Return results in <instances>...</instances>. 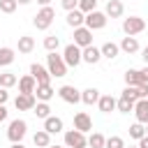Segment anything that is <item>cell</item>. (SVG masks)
Segmentation results:
<instances>
[{"label": "cell", "mask_w": 148, "mask_h": 148, "mask_svg": "<svg viewBox=\"0 0 148 148\" xmlns=\"http://www.w3.org/2000/svg\"><path fill=\"white\" fill-rule=\"evenodd\" d=\"M46 69L51 72V76H56V79H62V76H67V65H65V58L58 53V51H53V53H49L46 56Z\"/></svg>", "instance_id": "1"}, {"label": "cell", "mask_w": 148, "mask_h": 148, "mask_svg": "<svg viewBox=\"0 0 148 148\" xmlns=\"http://www.w3.org/2000/svg\"><path fill=\"white\" fill-rule=\"evenodd\" d=\"M25 134H28V123L23 118H14L9 123V127H7V139L12 143H21L25 139Z\"/></svg>", "instance_id": "2"}, {"label": "cell", "mask_w": 148, "mask_h": 148, "mask_svg": "<svg viewBox=\"0 0 148 148\" xmlns=\"http://www.w3.org/2000/svg\"><path fill=\"white\" fill-rule=\"evenodd\" d=\"M53 18H56V9H53V7H42V9L32 16V25H35L37 30H49L51 23H53Z\"/></svg>", "instance_id": "3"}, {"label": "cell", "mask_w": 148, "mask_h": 148, "mask_svg": "<svg viewBox=\"0 0 148 148\" xmlns=\"http://www.w3.org/2000/svg\"><path fill=\"white\" fill-rule=\"evenodd\" d=\"M62 58H65V65H67V67H79V65L83 62V49H79V46L72 42V44H67V46L62 49Z\"/></svg>", "instance_id": "4"}, {"label": "cell", "mask_w": 148, "mask_h": 148, "mask_svg": "<svg viewBox=\"0 0 148 148\" xmlns=\"http://www.w3.org/2000/svg\"><path fill=\"white\" fill-rule=\"evenodd\" d=\"M143 30H146V21L141 16H127V18H123V32L127 37H134V35H139Z\"/></svg>", "instance_id": "5"}, {"label": "cell", "mask_w": 148, "mask_h": 148, "mask_svg": "<svg viewBox=\"0 0 148 148\" xmlns=\"http://www.w3.org/2000/svg\"><path fill=\"white\" fill-rule=\"evenodd\" d=\"M65 146L67 148H88V136L79 130H65Z\"/></svg>", "instance_id": "6"}, {"label": "cell", "mask_w": 148, "mask_h": 148, "mask_svg": "<svg viewBox=\"0 0 148 148\" xmlns=\"http://www.w3.org/2000/svg\"><path fill=\"white\" fill-rule=\"evenodd\" d=\"M106 21H109V18H106V14H104V12H99V9H95V12L86 14V23H83V25H86L88 30H92V32H95V30H102V28L106 25Z\"/></svg>", "instance_id": "7"}, {"label": "cell", "mask_w": 148, "mask_h": 148, "mask_svg": "<svg viewBox=\"0 0 148 148\" xmlns=\"http://www.w3.org/2000/svg\"><path fill=\"white\" fill-rule=\"evenodd\" d=\"M56 92H58V97H60L62 102H67V104H79V102H81V90L74 88V86H69V83L60 86Z\"/></svg>", "instance_id": "8"}, {"label": "cell", "mask_w": 148, "mask_h": 148, "mask_svg": "<svg viewBox=\"0 0 148 148\" xmlns=\"http://www.w3.org/2000/svg\"><path fill=\"white\" fill-rule=\"evenodd\" d=\"M30 74L35 76L37 86H44V83H51V72L46 69V65H39V62H32L30 65Z\"/></svg>", "instance_id": "9"}, {"label": "cell", "mask_w": 148, "mask_h": 148, "mask_svg": "<svg viewBox=\"0 0 148 148\" xmlns=\"http://www.w3.org/2000/svg\"><path fill=\"white\" fill-rule=\"evenodd\" d=\"M35 104H37V97H35V95L18 92V95L14 97V106H16V111H32Z\"/></svg>", "instance_id": "10"}, {"label": "cell", "mask_w": 148, "mask_h": 148, "mask_svg": "<svg viewBox=\"0 0 148 148\" xmlns=\"http://www.w3.org/2000/svg\"><path fill=\"white\" fill-rule=\"evenodd\" d=\"M74 44H76L79 49H86V46H90V44H92V30H88L86 25L76 28V30H74Z\"/></svg>", "instance_id": "11"}, {"label": "cell", "mask_w": 148, "mask_h": 148, "mask_svg": "<svg viewBox=\"0 0 148 148\" xmlns=\"http://www.w3.org/2000/svg\"><path fill=\"white\" fill-rule=\"evenodd\" d=\"M74 130H79V132H83V134L92 132V118H90L86 111L74 113Z\"/></svg>", "instance_id": "12"}, {"label": "cell", "mask_w": 148, "mask_h": 148, "mask_svg": "<svg viewBox=\"0 0 148 148\" xmlns=\"http://www.w3.org/2000/svg\"><path fill=\"white\" fill-rule=\"evenodd\" d=\"M118 46H120V51H123V53H127V56H134V53H139V51H141L139 39H136V37H127V35L120 39V44H118Z\"/></svg>", "instance_id": "13"}, {"label": "cell", "mask_w": 148, "mask_h": 148, "mask_svg": "<svg viewBox=\"0 0 148 148\" xmlns=\"http://www.w3.org/2000/svg\"><path fill=\"white\" fill-rule=\"evenodd\" d=\"M18 92H25V95H35V88H37V81H35V76L32 74H25V76H21L18 79Z\"/></svg>", "instance_id": "14"}, {"label": "cell", "mask_w": 148, "mask_h": 148, "mask_svg": "<svg viewBox=\"0 0 148 148\" xmlns=\"http://www.w3.org/2000/svg\"><path fill=\"white\" fill-rule=\"evenodd\" d=\"M104 14H106V18H120L125 14V7H123L120 0H109L106 7H104Z\"/></svg>", "instance_id": "15"}, {"label": "cell", "mask_w": 148, "mask_h": 148, "mask_svg": "<svg viewBox=\"0 0 148 148\" xmlns=\"http://www.w3.org/2000/svg\"><path fill=\"white\" fill-rule=\"evenodd\" d=\"M134 118H136V123H141V125H148V99H139L136 104H134Z\"/></svg>", "instance_id": "16"}, {"label": "cell", "mask_w": 148, "mask_h": 148, "mask_svg": "<svg viewBox=\"0 0 148 148\" xmlns=\"http://www.w3.org/2000/svg\"><path fill=\"white\" fill-rule=\"evenodd\" d=\"M99 60H102V51H99V46L90 44V46L83 49V62H88V65H97Z\"/></svg>", "instance_id": "17"}, {"label": "cell", "mask_w": 148, "mask_h": 148, "mask_svg": "<svg viewBox=\"0 0 148 148\" xmlns=\"http://www.w3.org/2000/svg\"><path fill=\"white\" fill-rule=\"evenodd\" d=\"M62 127H65V123H62V118H60V116H49V118L44 120V130H46L49 134H58V132H65Z\"/></svg>", "instance_id": "18"}, {"label": "cell", "mask_w": 148, "mask_h": 148, "mask_svg": "<svg viewBox=\"0 0 148 148\" xmlns=\"http://www.w3.org/2000/svg\"><path fill=\"white\" fill-rule=\"evenodd\" d=\"M65 21H67V25H69V28H74V30H76V28H81V25L86 23V14H83L81 9L67 12V18H65Z\"/></svg>", "instance_id": "19"}, {"label": "cell", "mask_w": 148, "mask_h": 148, "mask_svg": "<svg viewBox=\"0 0 148 148\" xmlns=\"http://www.w3.org/2000/svg\"><path fill=\"white\" fill-rule=\"evenodd\" d=\"M53 95H56V88H53L51 83H44V86H37V88H35V97H37V102H49Z\"/></svg>", "instance_id": "20"}, {"label": "cell", "mask_w": 148, "mask_h": 148, "mask_svg": "<svg viewBox=\"0 0 148 148\" xmlns=\"http://www.w3.org/2000/svg\"><path fill=\"white\" fill-rule=\"evenodd\" d=\"M99 51H102V58H109V60H113V58H118V53H120V46H118L116 42H104V44L99 46Z\"/></svg>", "instance_id": "21"}, {"label": "cell", "mask_w": 148, "mask_h": 148, "mask_svg": "<svg viewBox=\"0 0 148 148\" xmlns=\"http://www.w3.org/2000/svg\"><path fill=\"white\" fill-rule=\"evenodd\" d=\"M99 90L97 88H86V90H81V102L83 104H88V106H92V104H97L99 102Z\"/></svg>", "instance_id": "22"}, {"label": "cell", "mask_w": 148, "mask_h": 148, "mask_svg": "<svg viewBox=\"0 0 148 148\" xmlns=\"http://www.w3.org/2000/svg\"><path fill=\"white\" fill-rule=\"evenodd\" d=\"M116 102H118V99H116L113 95H102L99 102H97V109H99L102 113H111V111L116 109Z\"/></svg>", "instance_id": "23"}, {"label": "cell", "mask_w": 148, "mask_h": 148, "mask_svg": "<svg viewBox=\"0 0 148 148\" xmlns=\"http://www.w3.org/2000/svg\"><path fill=\"white\" fill-rule=\"evenodd\" d=\"M32 143H35L37 148H49V146H51V134H49L46 130H37V132L32 134Z\"/></svg>", "instance_id": "24"}, {"label": "cell", "mask_w": 148, "mask_h": 148, "mask_svg": "<svg viewBox=\"0 0 148 148\" xmlns=\"http://www.w3.org/2000/svg\"><path fill=\"white\" fill-rule=\"evenodd\" d=\"M16 49H18V53H32L35 51V39L30 35H23V37H18Z\"/></svg>", "instance_id": "25"}, {"label": "cell", "mask_w": 148, "mask_h": 148, "mask_svg": "<svg viewBox=\"0 0 148 148\" xmlns=\"http://www.w3.org/2000/svg\"><path fill=\"white\" fill-rule=\"evenodd\" d=\"M14 58H16V51H14L12 46H0V67L12 65V62H14Z\"/></svg>", "instance_id": "26"}, {"label": "cell", "mask_w": 148, "mask_h": 148, "mask_svg": "<svg viewBox=\"0 0 148 148\" xmlns=\"http://www.w3.org/2000/svg\"><path fill=\"white\" fill-rule=\"evenodd\" d=\"M18 83V76L14 74V72H0V88H14Z\"/></svg>", "instance_id": "27"}, {"label": "cell", "mask_w": 148, "mask_h": 148, "mask_svg": "<svg viewBox=\"0 0 148 148\" xmlns=\"http://www.w3.org/2000/svg\"><path fill=\"white\" fill-rule=\"evenodd\" d=\"M143 79H141V69H127L125 72V86H141Z\"/></svg>", "instance_id": "28"}, {"label": "cell", "mask_w": 148, "mask_h": 148, "mask_svg": "<svg viewBox=\"0 0 148 148\" xmlns=\"http://www.w3.org/2000/svg\"><path fill=\"white\" fill-rule=\"evenodd\" d=\"M88 146H90V148H104V146H106V136H104L102 132H90Z\"/></svg>", "instance_id": "29"}, {"label": "cell", "mask_w": 148, "mask_h": 148, "mask_svg": "<svg viewBox=\"0 0 148 148\" xmlns=\"http://www.w3.org/2000/svg\"><path fill=\"white\" fill-rule=\"evenodd\" d=\"M32 113H35L37 118L46 120V118L51 116V106H49V102H37V104H35V109H32Z\"/></svg>", "instance_id": "30"}, {"label": "cell", "mask_w": 148, "mask_h": 148, "mask_svg": "<svg viewBox=\"0 0 148 148\" xmlns=\"http://www.w3.org/2000/svg\"><path fill=\"white\" fill-rule=\"evenodd\" d=\"M58 46H60V37H56V35H46V37H44V49H46L49 53L58 51Z\"/></svg>", "instance_id": "31"}, {"label": "cell", "mask_w": 148, "mask_h": 148, "mask_svg": "<svg viewBox=\"0 0 148 148\" xmlns=\"http://www.w3.org/2000/svg\"><path fill=\"white\" fill-rule=\"evenodd\" d=\"M134 104H136V102H132V99H125V97H120V99L116 102V109H118L120 113H132V111H134Z\"/></svg>", "instance_id": "32"}, {"label": "cell", "mask_w": 148, "mask_h": 148, "mask_svg": "<svg viewBox=\"0 0 148 148\" xmlns=\"http://www.w3.org/2000/svg\"><path fill=\"white\" fill-rule=\"evenodd\" d=\"M127 132H130V136H132V139H136V141H139V139H143V136H146V125L134 123V125H130V130H127Z\"/></svg>", "instance_id": "33"}, {"label": "cell", "mask_w": 148, "mask_h": 148, "mask_svg": "<svg viewBox=\"0 0 148 148\" xmlns=\"http://www.w3.org/2000/svg\"><path fill=\"white\" fill-rule=\"evenodd\" d=\"M16 7H18L16 0H0V12H2V14H14Z\"/></svg>", "instance_id": "34"}, {"label": "cell", "mask_w": 148, "mask_h": 148, "mask_svg": "<svg viewBox=\"0 0 148 148\" xmlns=\"http://www.w3.org/2000/svg\"><path fill=\"white\" fill-rule=\"evenodd\" d=\"M104 148H125V139L113 134V136H106V146Z\"/></svg>", "instance_id": "35"}, {"label": "cell", "mask_w": 148, "mask_h": 148, "mask_svg": "<svg viewBox=\"0 0 148 148\" xmlns=\"http://www.w3.org/2000/svg\"><path fill=\"white\" fill-rule=\"evenodd\" d=\"M97 2H99V0H79V9H81L83 14H90V12L97 9Z\"/></svg>", "instance_id": "36"}, {"label": "cell", "mask_w": 148, "mask_h": 148, "mask_svg": "<svg viewBox=\"0 0 148 148\" xmlns=\"http://www.w3.org/2000/svg\"><path fill=\"white\" fill-rule=\"evenodd\" d=\"M60 5H62L65 12H74V9H79V0H60Z\"/></svg>", "instance_id": "37"}, {"label": "cell", "mask_w": 148, "mask_h": 148, "mask_svg": "<svg viewBox=\"0 0 148 148\" xmlns=\"http://www.w3.org/2000/svg\"><path fill=\"white\" fill-rule=\"evenodd\" d=\"M7 99H9V92H7V88H0V104H7Z\"/></svg>", "instance_id": "38"}, {"label": "cell", "mask_w": 148, "mask_h": 148, "mask_svg": "<svg viewBox=\"0 0 148 148\" xmlns=\"http://www.w3.org/2000/svg\"><path fill=\"white\" fill-rule=\"evenodd\" d=\"M7 116H9L7 106H5V104H0V123H5V120H7Z\"/></svg>", "instance_id": "39"}, {"label": "cell", "mask_w": 148, "mask_h": 148, "mask_svg": "<svg viewBox=\"0 0 148 148\" xmlns=\"http://www.w3.org/2000/svg\"><path fill=\"white\" fill-rule=\"evenodd\" d=\"M141 79H143V83H148V65L141 67Z\"/></svg>", "instance_id": "40"}, {"label": "cell", "mask_w": 148, "mask_h": 148, "mask_svg": "<svg viewBox=\"0 0 148 148\" xmlns=\"http://www.w3.org/2000/svg\"><path fill=\"white\" fill-rule=\"evenodd\" d=\"M139 148H148V134L143 139H139Z\"/></svg>", "instance_id": "41"}, {"label": "cell", "mask_w": 148, "mask_h": 148, "mask_svg": "<svg viewBox=\"0 0 148 148\" xmlns=\"http://www.w3.org/2000/svg\"><path fill=\"white\" fill-rule=\"evenodd\" d=\"M141 58H143V62L148 65V46H143V49H141Z\"/></svg>", "instance_id": "42"}, {"label": "cell", "mask_w": 148, "mask_h": 148, "mask_svg": "<svg viewBox=\"0 0 148 148\" xmlns=\"http://www.w3.org/2000/svg\"><path fill=\"white\" fill-rule=\"evenodd\" d=\"M51 2L53 0H37V5H42V7H51Z\"/></svg>", "instance_id": "43"}, {"label": "cell", "mask_w": 148, "mask_h": 148, "mask_svg": "<svg viewBox=\"0 0 148 148\" xmlns=\"http://www.w3.org/2000/svg\"><path fill=\"white\" fill-rule=\"evenodd\" d=\"M16 2H18V5H30L32 0H16Z\"/></svg>", "instance_id": "44"}, {"label": "cell", "mask_w": 148, "mask_h": 148, "mask_svg": "<svg viewBox=\"0 0 148 148\" xmlns=\"http://www.w3.org/2000/svg\"><path fill=\"white\" fill-rule=\"evenodd\" d=\"M9 148H25V146H23V143H12Z\"/></svg>", "instance_id": "45"}, {"label": "cell", "mask_w": 148, "mask_h": 148, "mask_svg": "<svg viewBox=\"0 0 148 148\" xmlns=\"http://www.w3.org/2000/svg\"><path fill=\"white\" fill-rule=\"evenodd\" d=\"M125 148H139V146H125Z\"/></svg>", "instance_id": "46"}, {"label": "cell", "mask_w": 148, "mask_h": 148, "mask_svg": "<svg viewBox=\"0 0 148 148\" xmlns=\"http://www.w3.org/2000/svg\"><path fill=\"white\" fill-rule=\"evenodd\" d=\"M49 148H62V146H49Z\"/></svg>", "instance_id": "47"}, {"label": "cell", "mask_w": 148, "mask_h": 148, "mask_svg": "<svg viewBox=\"0 0 148 148\" xmlns=\"http://www.w3.org/2000/svg\"><path fill=\"white\" fill-rule=\"evenodd\" d=\"M146 134H148V125H146Z\"/></svg>", "instance_id": "48"}, {"label": "cell", "mask_w": 148, "mask_h": 148, "mask_svg": "<svg viewBox=\"0 0 148 148\" xmlns=\"http://www.w3.org/2000/svg\"><path fill=\"white\" fill-rule=\"evenodd\" d=\"M146 99H148V97H146Z\"/></svg>", "instance_id": "49"}]
</instances>
